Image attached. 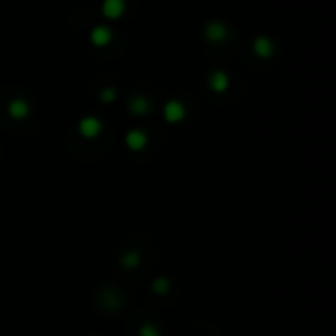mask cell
<instances>
[{"instance_id": "cell-3", "label": "cell", "mask_w": 336, "mask_h": 336, "mask_svg": "<svg viewBox=\"0 0 336 336\" xmlns=\"http://www.w3.org/2000/svg\"><path fill=\"white\" fill-rule=\"evenodd\" d=\"M124 8H126V2L124 0H104L102 2V14L106 18H110V20L120 18L122 12H124Z\"/></svg>"}, {"instance_id": "cell-8", "label": "cell", "mask_w": 336, "mask_h": 336, "mask_svg": "<svg viewBox=\"0 0 336 336\" xmlns=\"http://www.w3.org/2000/svg\"><path fill=\"white\" fill-rule=\"evenodd\" d=\"M28 110H29V108H28V102H26V100H20V98H18V100H12L10 106H8V112H10L14 118H24V116L28 114Z\"/></svg>"}, {"instance_id": "cell-9", "label": "cell", "mask_w": 336, "mask_h": 336, "mask_svg": "<svg viewBox=\"0 0 336 336\" xmlns=\"http://www.w3.org/2000/svg\"><path fill=\"white\" fill-rule=\"evenodd\" d=\"M210 84H212V88H214L216 92H222V90L228 86V77H226L222 71H214V73L210 75Z\"/></svg>"}, {"instance_id": "cell-2", "label": "cell", "mask_w": 336, "mask_h": 336, "mask_svg": "<svg viewBox=\"0 0 336 336\" xmlns=\"http://www.w3.org/2000/svg\"><path fill=\"white\" fill-rule=\"evenodd\" d=\"M163 116H165L167 122H179L185 116V108H183V104L179 100H169L165 104V108H163Z\"/></svg>"}, {"instance_id": "cell-7", "label": "cell", "mask_w": 336, "mask_h": 336, "mask_svg": "<svg viewBox=\"0 0 336 336\" xmlns=\"http://www.w3.org/2000/svg\"><path fill=\"white\" fill-rule=\"evenodd\" d=\"M253 49H255V53L257 55H261V57H269L271 53H273V45H271V41L267 39V37H257L255 41H253Z\"/></svg>"}, {"instance_id": "cell-4", "label": "cell", "mask_w": 336, "mask_h": 336, "mask_svg": "<svg viewBox=\"0 0 336 336\" xmlns=\"http://www.w3.org/2000/svg\"><path fill=\"white\" fill-rule=\"evenodd\" d=\"M79 130H81V134H83L84 138H94V136L100 132V122H98L94 116H86V118L81 120Z\"/></svg>"}, {"instance_id": "cell-5", "label": "cell", "mask_w": 336, "mask_h": 336, "mask_svg": "<svg viewBox=\"0 0 336 336\" xmlns=\"http://www.w3.org/2000/svg\"><path fill=\"white\" fill-rule=\"evenodd\" d=\"M90 39H92V43L98 45V47H100V45H106V43L110 41V29H108L106 26H98V28L92 29Z\"/></svg>"}, {"instance_id": "cell-12", "label": "cell", "mask_w": 336, "mask_h": 336, "mask_svg": "<svg viewBox=\"0 0 336 336\" xmlns=\"http://www.w3.org/2000/svg\"><path fill=\"white\" fill-rule=\"evenodd\" d=\"M141 336H157V334L153 332L151 326H143V328H141Z\"/></svg>"}, {"instance_id": "cell-1", "label": "cell", "mask_w": 336, "mask_h": 336, "mask_svg": "<svg viewBox=\"0 0 336 336\" xmlns=\"http://www.w3.org/2000/svg\"><path fill=\"white\" fill-rule=\"evenodd\" d=\"M204 37H206L208 41H212V43H218V41H222L224 37H228V29H226V26H222L220 22H210V24L206 26V29H204Z\"/></svg>"}, {"instance_id": "cell-6", "label": "cell", "mask_w": 336, "mask_h": 336, "mask_svg": "<svg viewBox=\"0 0 336 336\" xmlns=\"http://www.w3.org/2000/svg\"><path fill=\"white\" fill-rule=\"evenodd\" d=\"M126 143H128L132 149H141V147L145 145V134L140 132V130H132V132H128V136H126Z\"/></svg>"}, {"instance_id": "cell-11", "label": "cell", "mask_w": 336, "mask_h": 336, "mask_svg": "<svg viewBox=\"0 0 336 336\" xmlns=\"http://www.w3.org/2000/svg\"><path fill=\"white\" fill-rule=\"evenodd\" d=\"M114 96H116V92H114V90H110V88H106V90L100 94V98H102V100H106V102H108V100H112Z\"/></svg>"}, {"instance_id": "cell-10", "label": "cell", "mask_w": 336, "mask_h": 336, "mask_svg": "<svg viewBox=\"0 0 336 336\" xmlns=\"http://www.w3.org/2000/svg\"><path fill=\"white\" fill-rule=\"evenodd\" d=\"M147 106H149V102L147 100H143V98H136L134 102H132V112L134 114H141V112H145L147 110Z\"/></svg>"}]
</instances>
